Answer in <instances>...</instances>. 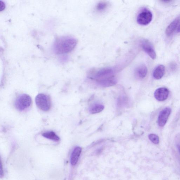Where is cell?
Instances as JSON below:
<instances>
[{
  "label": "cell",
  "mask_w": 180,
  "mask_h": 180,
  "mask_svg": "<svg viewBox=\"0 0 180 180\" xmlns=\"http://www.w3.org/2000/svg\"><path fill=\"white\" fill-rule=\"evenodd\" d=\"M35 102L37 107L42 111H48L51 108V99L47 95L39 94L36 97Z\"/></svg>",
  "instance_id": "cell-3"
},
{
  "label": "cell",
  "mask_w": 180,
  "mask_h": 180,
  "mask_svg": "<svg viewBox=\"0 0 180 180\" xmlns=\"http://www.w3.org/2000/svg\"><path fill=\"white\" fill-rule=\"evenodd\" d=\"M108 6V4L105 2H101L97 4L96 9L97 11L99 12L104 11L107 9Z\"/></svg>",
  "instance_id": "cell-16"
},
{
  "label": "cell",
  "mask_w": 180,
  "mask_h": 180,
  "mask_svg": "<svg viewBox=\"0 0 180 180\" xmlns=\"http://www.w3.org/2000/svg\"><path fill=\"white\" fill-rule=\"evenodd\" d=\"M153 15L149 10L144 9L141 10L137 15V23L142 26H146L152 19Z\"/></svg>",
  "instance_id": "cell-4"
},
{
  "label": "cell",
  "mask_w": 180,
  "mask_h": 180,
  "mask_svg": "<svg viewBox=\"0 0 180 180\" xmlns=\"http://www.w3.org/2000/svg\"><path fill=\"white\" fill-rule=\"evenodd\" d=\"M31 97L29 95L22 94L17 97L14 102V106L18 110L23 111L31 106Z\"/></svg>",
  "instance_id": "cell-2"
},
{
  "label": "cell",
  "mask_w": 180,
  "mask_h": 180,
  "mask_svg": "<svg viewBox=\"0 0 180 180\" xmlns=\"http://www.w3.org/2000/svg\"><path fill=\"white\" fill-rule=\"evenodd\" d=\"M177 148H178L179 151L180 153V145H177Z\"/></svg>",
  "instance_id": "cell-19"
},
{
  "label": "cell",
  "mask_w": 180,
  "mask_h": 180,
  "mask_svg": "<svg viewBox=\"0 0 180 180\" xmlns=\"http://www.w3.org/2000/svg\"><path fill=\"white\" fill-rule=\"evenodd\" d=\"M6 7V5L4 2L1 1H0V11H1L4 10Z\"/></svg>",
  "instance_id": "cell-18"
},
{
  "label": "cell",
  "mask_w": 180,
  "mask_h": 180,
  "mask_svg": "<svg viewBox=\"0 0 180 180\" xmlns=\"http://www.w3.org/2000/svg\"><path fill=\"white\" fill-rule=\"evenodd\" d=\"M169 91L164 87H161L156 90L154 93L155 98L159 101H163L168 97Z\"/></svg>",
  "instance_id": "cell-9"
},
{
  "label": "cell",
  "mask_w": 180,
  "mask_h": 180,
  "mask_svg": "<svg viewBox=\"0 0 180 180\" xmlns=\"http://www.w3.org/2000/svg\"><path fill=\"white\" fill-rule=\"evenodd\" d=\"M81 151V148L79 146L76 147L74 149L72 152L71 159V162L72 166H75L77 164Z\"/></svg>",
  "instance_id": "cell-12"
},
{
  "label": "cell",
  "mask_w": 180,
  "mask_h": 180,
  "mask_svg": "<svg viewBox=\"0 0 180 180\" xmlns=\"http://www.w3.org/2000/svg\"><path fill=\"white\" fill-rule=\"evenodd\" d=\"M104 108L103 105L97 104L92 106L89 109V112L92 114L99 113L103 110Z\"/></svg>",
  "instance_id": "cell-15"
},
{
  "label": "cell",
  "mask_w": 180,
  "mask_h": 180,
  "mask_svg": "<svg viewBox=\"0 0 180 180\" xmlns=\"http://www.w3.org/2000/svg\"><path fill=\"white\" fill-rule=\"evenodd\" d=\"M180 32V18H177L170 24L166 30L167 36H171L174 33Z\"/></svg>",
  "instance_id": "cell-6"
},
{
  "label": "cell",
  "mask_w": 180,
  "mask_h": 180,
  "mask_svg": "<svg viewBox=\"0 0 180 180\" xmlns=\"http://www.w3.org/2000/svg\"><path fill=\"white\" fill-rule=\"evenodd\" d=\"M42 136L45 138L55 141H59L60 139L59 137L53 131L44 132L42 134Z\"/></svg>",
  "instance_id": "cell-14"
},
{
  "label": "cell",
  "mask_w": 180,
  "mask_h": 180,
  "mask_svg": "<svg viewBox=\"0 0 180 180\" xmlns=\"http://www.w3.org/2000/svg\"><path fill=\"white\" fill-rule=\"evenodd\" d=\"M149 138L152 143L155 144L159 143V137L157 135L154 134H150L149 135Z\"/></svg>",
  "instance_id": "cell-17"
},
{
  "label": "cell",
  "mask_w": 180,
  "mask_h": 180,
  "mask_svg": "<svg viewBox=\"0 0 180 180\" xmlns=\"http://www.w3.org/2000/svg\"><path fill=\"white\" fill-rule=\"evenodd\" d=\"M147 73V68L144 64L140 65L135 70V76L139 79L144 78L146 76Z\"/></svg>",
  "instance_id": "cell-10"
},
{
  "label": "cell",
  "mask_w": 180,
  "mask_h": 180,
  "mask_svg": "<svg viewBox=\"0 0 180 180\" xmlns=\"http://www.w3.org/2000/svg\"><path fill=\"white\" fill-rule=\"evenodd\" d=\"M102 86L108 87L115 85L117 83V80L114 76L109 78L97 81Z\"/></svg>",
  "instance_id": "cell-11"
},
{
  "label": "cell",
  "mask_w": 180,
  "mask_h": 180,
  "mask_svg": "<svg viewBox=\"0 0 180 180\" xmlns=\"http://www.w3.org/2000/svg\"><path fill=\"white\" fill-rule=\"evenodd\" d=\"M141 46L143 51L152 59L156 58V54L153 46L147 40L144 39L141 42Z\"/></svg>",
  "instance_id": "cell-8"
},
{
  "label": "cell",
  "mask_w": 180,
  "mask_h": 180,
  "mask_svg": "<svg viewBox=\"0 0 180 180\" xmlns=\"http://www.w3.org/2000/svg\"><path fill=\"white\" fill-rule=\"evenodd\" d=\"M77 41L73 37L64 36L57 39L55 42L54 50L57 54L68 53L73 50L76 46Z\"/></svg>",
  "instance_id": "cell-1"
},
{
  "label": "cell",
  "mask_w": 180,
  "mask_h": 180,
  "mask_svg": "<svg viewBox=\"0 0 180 180\" xmlns=\"http://www.w3.org/2000/svg\"><path fill=\"white\" fill-rule=\"evenodd\" d=\"M114 70L111 68H105L99 70L92 75V78L98 81L114 76Z\"/></svg>",
  "instance_id": "cell-5"
},
{
  "label": "cell",
  "mask_w": 180,
  "mask_h": 180,
  "mask_svg": "<svg viewBox=\"0 0 180 180\" xmlns=\"http://www.w3.org/2000/svg\"><path fill=\"white\" fill-rule=\"evenodd\" d=\"M165 72V67L162 65L157 66L153 72L154 78L157 80L161 79L163 76Z\"/></svg>",
  "instance_id": "cell-13"
},
{
  "label": "cell",
  "mask_w": 180,
  "mask_h": 180,
  "mask_svg": "<svg viewBox=\"0 0 180 180\" xmlns=\"http://www.w3.org/2000/svg\"><path fill=\"white\" fill-rule=\"evenodd\" d=\"M171 112V110L170 108L166 107L162 109L160 112L157 121L159 126L163 127L165 125Z\"/></svg>",
  "instance_id": "cell-7"
}]
</instances>
